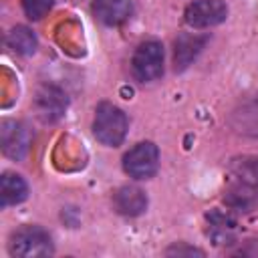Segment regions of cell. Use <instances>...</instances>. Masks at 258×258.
Here are the masks:
<instances>
[{
	"label": "cell",
	"mask_w": 258,
	"mask_h": 258,
	"mask_svg": "<svg viewBox=\"0 0 258 258\" xmlns=\"http://www.w3.org/2000/svg\"><path fill=\"white\" fill-rule=\"evenodd\" d=\"M127 115L113 103H101L93 119V135L107 147H117L127 135Z\"/></svg>",
	"instance_id": "1"
},
{
	"label": "cell",
	"mask_w": 258,
	"mask_h": 258,
	"mask_svg": "<svg viewBox=\"0 0 258 258\" xmlns=\"http://www.w3.org/2000/svg\"><path fill=\"white\" fill-rule=\"evenodd\" d=\"M8 252L20 258H38L52 254L50 234L40 226H22L12 232L8 242Z\"/></svg>",
	"instance_id": "2"
},
{
	"label": "cell",
	"mask_w": 258,
	"mask_h": 258,
	"mask_svg": "<svg viewBox=\"0 0 258 258\" xmlns=\"http://www.w3.org/2000/svg\"><path fill=\"white\" fill-rule=\"evenodd\" d=\"M131 73L139 83H151L163 75V46L157 40L141 42L131 58Z\"/></svg>",
	"instance_id": "3"
},
{
	"label": "cell",
	"mask_w": 258,
	"mask_h": 258,
	"mask_svg": "<svg viewBox=\"0 0 258 258\" xmlns=\"http://www.w3.org/2000/svg\"><path fill=\"white\" fill-rule=\"evenodd\" d=\"M159 167V149L151 141L133 145L123 157V169L133 179H149Z\"/></svg>",
	"instance_id": "4"
},
{
	"label": "cell",
	"mask_w": 258,
	"mask_h": 258,
	"mask_svg": "<svg viewBox=\"0 0 258 258\" xmlns=\"http://www.w3.org/2000/svg\"><path fill=\"white\" fill-rule=\"evenodd\" d=\"M228 16V6L224 0H196L187 4L183 12V20L187 26L202 30V28H212L220 22H224Z\"/></svg>",
	"instance_id": "5"
},
{
	"label": "cell",
	"mask_w": 258,
	"mask_h": 258,
	"mask_svg": "<svg viewBox=\"0 0 258 258\" xmlns=\"http://www.w3.org/2000/svg\"><path fill=\"white\" fill-rule=\"evenodd\" d=\"M0 145L6 157L10 159H22L28 153L30 147V131L20 121H4L0 127Z\"/></svg>",
	"instance_id": "6"
},
{
	"label": "cell",
	"mask_w": 258,
	"mask_h": 258,
	"mask_svg": "<svg viewBox=\"0 0 258 258\" xmlns=\"http://www.w3.org/2000/svg\"><path fill=\"white\" fill-rule=\"evenodd\" d=\"M34 109H36V115L44 123L58 121L67 111V95H64V91H60L54 85L40 87L36 97H34Z\"/></svg>",
	"instance_id": "7"
},
{
	"label": "cell",
	"mask_w": 258,
	"mask_h": 258,
	"mask_svg": "<svg viewBox=\"0 0 258 258\" xmlns=\"http://www.w3.org/2000/svg\"><path fill=\"white\" fill-rule=\"evenodd\" d=\"M131 0H93V14L107 26H119L131 18Z\"/></svg>",
	"instance_id": "8"
},
{
	"label": "cell",
	"mask_w": 258,
	"mask_h": 258,
	"mask_svg": "<svg viewBox=\"0 0 258 258\" xmlns=\"http://www.w3.org/2000/svg\"><path fill=\"white\" fill-rule=\"evenodd\" d=\"M208 42V36H200L196 32H183L175 38V48H173V60H175V69L183 71L185 67L191 64V60H196V56L202 52L204 44Z\"/></svg>",
	"instance_id": "9"
},
{
	"label": "cell",
	"mask_w": 258,
	"mask_h": 258,
	"mask_svg": "<svg viewBox=\"0 0 258 258\" xmlns=\"http://www.w3.org/2000/svg\"><path fill=\"white\" fill-rule=\"evenodd\" d=\"M113 206L119 214L123 216H139L145 212L147 208V196L143 189L135 187V185H123L115 191L113 196Z\"/></svg>",
	"instance_id": "10"
},
{
	"label": "cell",
	"mask_w": 258,
	"mask_h": 258,
	"mask_svg": "<svg viewBox=\"0 0 258 258\" xmlns=\"http://www.w3.org/2000/svg\"><path fill=\"white\" fill-rule=\"evenodd\" d=\"M230 123L242 135L258 137V95L240 103V107L232 113Z\"/></svg>",
	"instance_id": "11"
},
{
	"label": "cell",
	"mask_w": 258,
	"mask_h": 258,
	"mask_svg": "<svg viewBox=\"0 0 258 258\" xmlns=\"http://www.w3.org/2000/svg\"><path fill=\"white\" fill-rule=\"evenodd\" d=\"M208 236L214 240V244H230L236 236V220L220 210H212L208 216Z\"/></svg>",
	"instance_id": "12"
},
{
	"label": "cell",
	"mask_w": 258,
	"mask_h": 258,
	"mask_svg": "<svg viewBox=\"0 0 258 258\" xmlns=\"http://www.w3.org/2000/svg\"><path fill=\"white\" fill-rule=\"evenodd\" d=\"M28 196V185L26 181L18 175V173H10L6 171L0 177V198H2V206H16L20 202H24Z\"/></svg>",
	"instance_id": "13"
},
{
	"label": "cell",
	"mask_w": 258,
	"mask_h": 258,
	"mask_svg": "<svg viewBox=\"0 0 258 258\" xmlns=\"http://www.w3.org/2000/svg\"><path fill=\"white\" fill-rule=\"evenodd\" d=\"M226 204L236 212H252L258 208V189L252 183L240 181L226 194Z\"/></svg>",
	"instance_id": "14"
},
{
	"label": "cell",
	"mask_w": 258,
	"mask_h": 258,
	"mask_svg": "<svg viewBox=\"0 0 258 258\" xmlns=\"http://www.w3.org/2000/svg\"><path fill=\"white\" fill-rule=\"evenodd\" d=\"M6 44H8L14 52L28 56V54H32V52L36 50V36H34L32 30L26 28V26H14V28L6 34Z\"/></svg>",
	"instance_id": "15"
},
{
	"label": "cell",
	"mask_w": 258,
	"mask_h": 258,
	"mask_svg": "<svg viewBox=\"0 0 258 258\" xmlns=\"http://www.w3.org/2000/svg\"><path fill=\"white\" fill-rule=\"evenodd\" d=\"M232 171L240 181L258 185V157H240L232 163Z\"/></svg>",
	"instance_id": "16"
},
{
	"label": "cell",
	"mask_w": 258,
	"mask_h": 258,
	"mask_svg": "<svg viewBox=\"0 0 258 258\" xmlns=\"http://www.w3.org/2000/svg\"><path fill=\"white\" fill-rule=\"evenodd\" d=\"M54 0H22V10L30 20H40L50 8Z\"/></svg>",
	"instance_id": "17"
}]
</instances>
